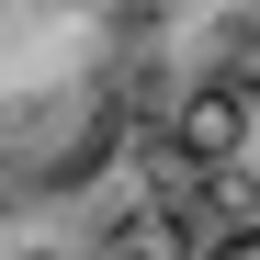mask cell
Listing matches in <instances>:
<instances>
[{"instance_id":"obj_1","label":"cell","mask_w":260,"mask_h":260,"mask_svg":"<svg viewBox=\"0 0 260 260\" xmlns=\"http://www.w3.org/2000/svg\"><path fill=\"white\" fill-rule=\"evenodd\" d=\"M158 0H0V215L79 204L136 136Z\"/></svg>"},{"instance_id":"obj_2","label":"cell","mask_w":260,"mask_h":260,"mask_svg":"<svg viewBox=\"0 0 260 260\" xmlns=\"http://www.w3.org/2000/svg\"><path fill=\"white\" fill-rule=\"evenodd\" d=\"M238 136H249V102H238V91H192L181 113H170V147H181L192 170H215V158H238Z\"/></svg>"},{"instance_id":"obj_3","label":"cell","mask_w":260,"mask_h":260,"mask_svg":"<svg viewBox=\"0 0 260 260\" xmlns=\"http://www.w3.org/2000/svg\"><path fill=\"white\" fill-rule=\"evenodd\" d=\"M204 260H260V226H226V238H215Z\"/></svg>"},{"instance_id":"obj_4","label":"cell","mask_w":260,"mask_h":260,"mask_svg":"<svg viewBox=\"0 0 260 260\" xmlns=\"http://www.w3.org/2000/svg\"><path fill=\"white\" fill-rule=\"evenodd\" d=\"M91 260H136V238H102V249H91Z\"/></svg>"}]
</instances>
